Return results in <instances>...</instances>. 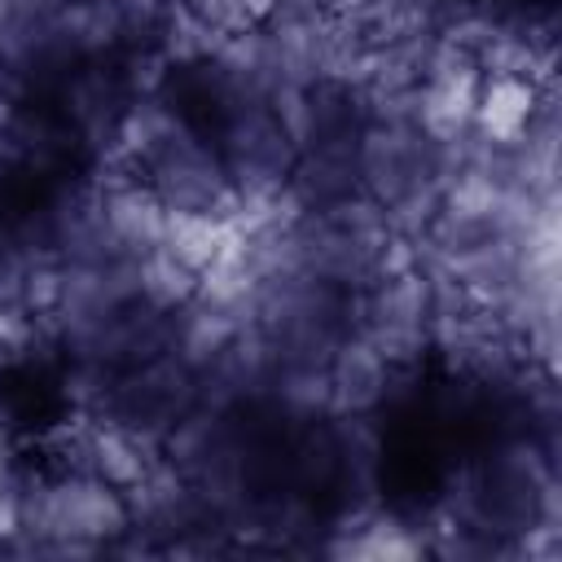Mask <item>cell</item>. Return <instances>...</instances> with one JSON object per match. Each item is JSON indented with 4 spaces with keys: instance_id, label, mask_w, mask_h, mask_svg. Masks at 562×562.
<instances>
[{
    "instance_id": "5",
    "label": "cell",
    "mask_w": 562,
    "mask_h": 562,
    "mask_svg": "<svg viewBox=\"0 0 562 562\" xmlns=\"http://www.w3.org/2000/svg\"><path fill=\"white\" fill-rule=\"evenodd\" d=\"M241 325H250V312L206 299V294H193L180 312H171V356L180 364H189L193 373H202L233 342V334Z\"/></svg>"
},
{
    "instance_id": "11",
    "label": "cell",
    "mask_w": 562,
    "mask_h": 562,
    "mask_svg": "<svg viewBox=\"0 0 562 562\" xmlns=\"http://www.w3.org/2000/svg\"><path fill=\"white\" fill-rule=\"evenodd\" d=\"M237 4H241V13L259 26V22H268V18L277 13V4H281V0H237Z\"/></svg>"
},
{
    "instance_id": "10",
    "label": "cell",
    "mask_w": 562,
    "mask_h": 562,
    "mask_svg": "<svg viewBox=\"0 0 562 562\" xmlns=\"http://www.w3.org/2000/svg\"><path fill=\"white\" fill-rule=\"evenodd\" d=\"M184 4H189L220 40H224V35H237V31H246V26H255V22L241 13L237 0H184Z\"/></svg>"
},
{
    "instance_id": "9",
    "label": "cell",
    "mask_w": 562,
    "mask_h": 562,
    "mask_svg": "<svg viewBox=\"0 0 562 562\" xmlns=\"http://www.w3.org/2000/svg\"><path fill=\"white\" fill-rule=\"evenodd\" d=\"M228 220H220V215H180V211H171L167 215V237H162V246L176 255V259H184L198 277H202V268L224 250V241H228Z\"/></svg>"
},
{
    "instance_id": "6",
    "label": "cell",
    "mask_w": 562,
    "mask_h": 562,
    "mask_svg": "<svg viewBox=\"0 0 562 562\" xmlns=\"http://www.w3.org/2000/svg\"><path fill=\"white\" fill-rule=\"evenodd\" d=\"M285 189L303 211H321V206H334V202L360 193L356 140H329V145L303 149L294 158V171H290Z\"/></svg>"
},
{
    "instance_id": "7",
    "label": "cell",
    "mask_w": 562,
    "mask_h": 562,
    "mask_svg": "<svg viewBox=\"0 0 562 562\" xmlns=\"http://www.w3.org/2000/svg\"><path fill=\"white\" fill-rule=\"evenodd\" d=\"M544 101V88L536 79H522V75H483L479 83V101H474V132L483 140H496V145H509L518 140L536 110Z\"/></svg>"
},
{
    "instance_id": "8",
    "label": "cell",
    "mask_w": 562,
    "mask_h": 562,
    "mask_svg": "<svg viewBox=\"0 0 562 562\" xmlns=\"http://www.w3.org/2000/svg\"><path fill=\"white\" fill-rule=\"evenodd\" d=\"M136 268H140V299L158 312H180L198 294V272L184 259H176L167 246L140 255Z\"/></svg>"
},
{
    "instance_id": "2",
    "label": "cell",
    "mask_w": 562,
    "mask_h": 562,
    "mask_svg": "<svg viewBox=\"0 0 562 562\" xmlns=\"http://www.w3.org/2000/svg\"><path fill=\"white\" fill-rule=\"evenodd\" d=\"M198 404V378L189 364H180L171 351L132 364L123 373H114L110 395L101 404L97 417H110L119 426H127L132 435L162 443V435Z\"/></svg>"
},
{
    "instance_id": "4",
    "label": "cell",
    "mask_w": 562,
    "mask_h": 562,
    "mask_svg": "<svg viewBox=\"0 0 562 562\" xmlns=\"http://www.w3.org/2000/svg\"><path fill=\"white\" fill-rule=\"evenodd\" d=\"M325 378H329V413L334 417H360V413L386 408L395 364L360 329H351L338 342V351L329 356Z\"/></svg>"
},
{
    "instance_id": "1",
    "label": "cell",
    "mask_w": 562,
    "mask_h": 562,
    "mask_svg": "<svg viewBox=\"0 0 562 562\" xmlns=\"http://www.w3.org/2000/svg\"><path fill=\"white\" fill-rule=\"evenodd\" d=\"M215 149L220 162L228 171L233 198H272L285 189L290 171H294V140L285 136V127L277 123V114L268 110V101H241L220 110L215 123Z\"/></svg>"
},
{
    "instance_id": "3",
    "label": "cell",
    "mask_w": 562,
    "mask_h": 562,
    "mask_svg": "<svg viewBox=\"0 0 562 562\" xmlns=\"http://www.w3.org/2000/svg\"><path fill=\"white\" fill-rule=\"evenodd\" d=\"M92 180H97V202H101V215H105L119 250L132 259L158 250L167 237V215H171L158 202V193L136 171H119V167H101Z\"/></svg>"
},
{
    "instance_id": "12",
    "label": "cell",
    "mask_w": 562,
    "mask_h": 562,
    "mask_svg": "<svg viewBox=\"0 0 562 562\" xmlns=\"http://www.w3.org/2000/svg\"><path fill=\"white\" fill-rule=\"evenodd\" d=\"M13 119H18V97L13 92H0V136L13 127Z\"/></svg>"
}]
</instances>
